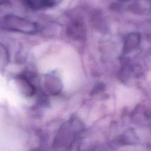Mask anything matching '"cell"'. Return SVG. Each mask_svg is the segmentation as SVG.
Here are the masks:
<instances>
[{"mask_svg": "<svg viewBox=\"0 0 151 151\" xmlns=\"http://www.w3.org/2000/svg\"><path fill=\"white\" fill-rule=\"evenodd\" d=\"M3 27L14 31L31 34L37 30L35 24L16 17H8L3 22Z\"/></svg>", "mask_w": 151, "mask_h": 151, "instance_id": "cell-2", "label": "cell"}, {"mask_svg": "<svg viewBox=\"0 0 151 151\" xmlns=\"http://www.w3.org/2000/svg\"><path fill=\"white\" fill-rule=\"evenodd\" d=\"M24 2L30 8L40 9L52 6L54 0H24Z\"/></svg>", "mask_w": 151, "mask_h": 151, "instance_id": "cell-5", "label": "cell"}, {"mask_svg": "<svg viewBox=\"0 0 151 151\" xmlns=\"http://www.w3.org/2000/svg\"><path fill=\"white\" fill-rule=\"evenodd\" d=\"M44 88L51 94H57L61 90V83L57 77L48 76L44 79Z\"/></svg>", "mask_w": 151, "mask_h": 151, "instance_id": "cell-3", "label": "cell"}, {"mask_svg": "<svg viewBox=\"0 0 151 151\" xmlns=\"http://www.w3.org/2000/svg\"><path fill=\"white\" fill-rule=\"evenodd\" d=\"M76 119H71L60 127L54 142V147L59 149H68L76 140L78 132Z\"/></svg>", "mask_w": 151, "mask_h": 151, "instance_id": "cell-1", "label": "cell"}, {"mask_svg": "<svg viewBox=\"0 0 151 151\" xmlns=\"http://www.w3.org/2000/svg\"><path fill=\"white\" fill-rule=\"evenodd\" d=\"M17 80L22 93L28 96H31L34 94L35 87L27 77L23 76H18Z\"/></svg>", "mask_w": 151, "mask_h": 151, "instance_id": "cell-4", "label": "cell"}]
</instances>
